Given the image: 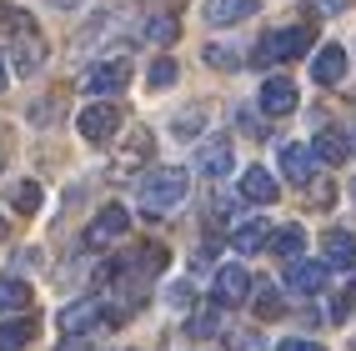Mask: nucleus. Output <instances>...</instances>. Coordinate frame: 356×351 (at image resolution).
I'll list each match as a JSON object with an SVG mask.
<instances>
[{
	"label": "nucleus",
	"mask_w": 356,
	"mask_h": 351,
	"mask_svg": "<svg viewBox=\"0 0 356 351\" xmlns=\"http://www.w3.org/2000/svg\"><path fill=\"white\" fill-rule=\"evenodd\" d=\"M31 307V286L20 276H0V316L6 311H26Z\"/></svg>",
	"instance_id": "nucleus-20"
},
{
	"label": "nucleus",
	"mask_w": 356,
	"mask_h": 351,
	"mask_svg": "<svg viewBox=\"0 0 356 351\" xmlns=\"http://www.w3.org/2000/svg\"><path fill=\"white\" fill-rule=\"evenodd\" d=\"M241 196L256 201V206L276 201V176H271L266 166H246V171H241Z\"/></svg>",
	"instance_id": "nucleus-17"
},
{
	"label": "nucleus",
	"mask_w": 356,
	"mask_h": 351,
	"mask_svg": "<svg viewBox=\"0 0 356 351\" xmlns=\"http://www.w3.org/2000/svg\"><path fill=\"white\" fill-rule=\"evenodd\" d=\"M236 126H241L246 136H261V121H256V115H251V111H236Z\"/></svg>",
	"instance_id": "nucleus-32"
},
{
	"label": "nucleus",
	"mask_w": 356,
	"mask_h": 351,
	"mask_svg": "<svg viewBox=\"0 0 356 351\" xmlns=\"http://www.w3.org/2000/svg\"><path fill=\"white\" fill-rule=\"evenodd\" d=\"M10 201H15V211H26V216H35V211H40V186H35V181H20Z\"/></svg>",
	"instance_id": "nucleus-30"
},
{
	"label": "nucleus",
	"mask_w": 356,
	"mask_h": 351,
	"mask_svg": "<svg viewBox=\"0 0 356 351\" xmlns=\"http://www.w3.org/2000/svg\"><path fill=\"white\" fill-rule=\"evenodd\" d=\"M10 65H15V76L31 81L35 70L45 65V40H40L35 31H31V35H15V40H10Z\"/></svg>",
	"instance_id": "nucleus-11"
},
{
	"label": "nucleus",
	"mask_w": 356,
	"mask_h": 351,
	"mask_svg": "<svg viewBox=\"0 0 356 351\" xmlns=\"http://www.w3.org/2000/svg\"><path fill=\"white\" fill-rule=\"evenodd\" d=\"M126 81H131V65H126V56H111V60L90 65L86 76H81V90H86V96H121V90H126Z\"/></svg>",
	"instance_id": "nucleus-3"
},
{
	"label": "nucleus",
	"mask_w": 356,
	"mask_h": 351,
	"mask_svg": "<svg viewBox=\"0 0 356 351\" xmlns=\"http://www.w3.org/2000/svg\"><path fill=\"white\" fill-rule=\"evenodd\" d=\"M15 266H40V251H15Z\"/></svg>",
	"instance_id": "nucleus-38"
},
{
	"label": "nucleus",
	"mask_w": 356,
	"mask_h": 351,
	"mask_svg": "<svg viewBox=\"0 0 356 351\" xmlns=\"http://www.w3.org/2000/svg\"><path fill=\"white\" fill-rule=\"evenodd\" d=\"M101 321H111V316H106V307L96 296H81V301H70V307H60V332L65 336H86L90 326H101Z\"/></svg>",
	"instance_id": "nucleus-6"
},
{
	"label": "nucleus",
	"mask_w": 356,
	"mask_h": 351,
	"mask_svg": "<svg viewBox=\"0 0 356 351\" xmlns=\"http://www.w3.org/2000/svg\"><path fill=\"white\" fill-rule=\"evenodd\" d=\"M256 346H261V341H256L251 332H236V336H231V351H256Z\"/></svg>",
	"instance_id": "nucleus-33"
},
{
	"label": "nucleus",
	"mask_w": 356,
	"mask_h": 351,
	"mask_svg": "<svg viewBox=\"0 0 356 351\" xmlns=\"http://www.w3.org/2000/svg\"><path fill=\"white\" fill-rule=\"evenodd\" d=\"M301 251H306V231L301 226H281L276 236H271V256H281V261H301Z\"/></svg>",
	"instance_id": "nucleus-19"
},
{
	"label": "nucleus",
	"mask_w": 356,
	"mask_h": 351,
	"mask_svg": "<svg viewBox=\"0 0 356 351\" xmlns=\"http://www.w3.org/2000/svg\"><path fill=\"white\" fill-rule=\"evenodd\" d=\"M201 56H206L211 70H236V65H241V51H231V45H221V40H216V45H206Z\"/></svg>",
	"instance_id": "nucleus-25"
},
{
	"label": "nucleus",
	"mask_w": 356,
	"mask_h": 351,
	"mask_svg": "<svg viewBox=\"0 0 356 351\" xmlns=\"http://www.w3.org/2000/svg\"><path fill=\"white\" fill-rule=\"evenodd\" d=\"M256 106L266 111V115H291L296 111V85L286 76H266L261 90H256Z\"/></svg>",
	"instance_id": "nucleus-8"
},
{
	"label": "nucleus",
	"mask_w": 356,
	"mask_h": 351,
	"mask_svg": "<svg viewBox=\"0 0 356 351\" xmlns=\"http://www.w3.org/2000/svg\"><path fill=\"white\" fill-rule=\"evenodd\" d=\"M186 181H191V176H186L181 166H156V171H146V176H140V206H146L151 216L181 206V201H186Z\"/></svg>",
	"instance_id": "nucleus-1"
},
{
	"label": "nucleus",
	"mask_w": 356,
	"mask_h": 351,
	"mask_svg": "<svg viewBox=\"0 0 356 351\" xmlns=\"http://www.w3.org/2000/svg\"><path fill=\"white\" fill-rule=\"evenodd\" d=\"M51 115H56V101H40V106H31V121H40V126L51 121Z\"/></svg>",
	"instance_id": "nucleus-34"
},
{
	"label": "nucleus",
	"mask_w": 356,
	"mask_h": 351,
	"mask_svg": "<svg viewBox=\"0 0 356 351\" xmlns=\"http://www.w3.org/2000/svg\"><path fill=\"white\" fill-rule=\"evenodd\" d=\"M312 151L326 161V166H341V161L351 156V136H341L337 126H321V131H316V140H312Z\"/></svg>",
	"instance_id": "nucleus-16"
},
{
	"label": "nucleus",
	"mask_w": 356,
	"mask_h": 351,
	"mask_svg": "<svg viewBox=\"0 0 356 351\" xmlns=\"http://www.w3.org/2000/svg\"><path fill=\"white\" fill-rule=\"evenodd\" d=\"M35 336V321L31 316H15V321H0V351H20Z\"/></svg>",
	"instance_id": "nucleus-21"
},
{
	"label": "nucleus",
	"mask_w": 356,
	"mask_h": 351,
	"mask_svg": "<svg viewBox=\"0 0 356 351\" xmlns=\"http://www.w3.org/2000/svg\"><path fill=\"white\" fill-rule=\"evenodd\" d=\"M146 85H151V90H165V85H176V60H171V56L151 60V70H146Z\"/></svg>",
	"instance_id": "nucleus-26"
},
{
	"label": "nucleus",
	"mask_w": 356,
	"mask_h": 351,
	"mask_svg": "<svg viewBox=\"0 0 356 351\" xmlns=\"http://www.w3.org/2000/svg\"><path fill=\"white\" fill-rule=\"evenodd\" d=\"M351 196H356V181H351Z\"/></svg>",
	"instance_id": "nucleus-44"
},
{
	"label": "nucleus",
	"mask_w": 356,
	"mask_h": 351,
	"mask_svg": "<svg viewBox=\"0 0 356 351\" xmlns=\"http://www.w3.org/2000/svg\"><path fill=\"white\" fill-rule=\"evenodd\" d=\"M351 146H356V126H351Z\"/></svg>",
	"instance_id": "nucleus-43"
},
{
	"label": "nucleus",
	"mask_w": 356,
	"mask_h": 351,
	"mask_svg": "<svg viewBox=\"0 0 356 351\" xmlns=\"http://www.w3.org/2000/svg\"><path fill=\"white\" fill-rule=\"evenodd\" d=\"M321 256H326V271H351L356 266V236L351 231H326Z\"/></svg>",
	"instance_id": "nucleus-13"
},
{
	"label": "nucleus",
	"mask_w": 356,
	"mask_h": 351,
	"mask_svg": "<svg viewBox=\"0 0 356 351\" xmlns=\"http://www.w3.org/2000/svg\"><path fill=\"white\" fill-rule=\"evenodd\" d=\"M126 226H131L126 206H101V211H96V221L86 226V246H90V251H101V246H111V241H121V236H126Z\"/></svg>",
	"instance_id": "nucleus-5"
},
{
	"label": "nucleus",
	"mask_w": 356,
	"mask_h": 351,
	"mask_svg": "<svg viewBox=\"0 0 356 351\" xmlns=\"http://www.w3.org/2000/svg\"><path fill=\"white\" fill-rule=\"evenodd\" d=\"M115 126H121V106H111V101L86 106V111H81V121H76V131L90 140V146H106V140L115 136Z\"/></svg>",
	"instance_id": "nucleus-4"
},
{
	"label": "nucleus",
	"mask_w": 356,
	"mask_h": 351,
	"mask_svg": "<svg viewBox=\"0 0 356 351\" xmlns=\"http://www.w3.org/2000/svg\"><path fill=\"white\" fill-rule=\"evenodd\" d=\"M276 351H326V346H316V341H301V336H296V341H281Z\"/></svg>",
	"instance_id": "nucleus-35"
},
{
	"label": "nucleus",
	"mask_w": 356,
	"mask_h": 351,
	"mask_svg": "<svg viewBox=\"0 0 356 351\" xmlns=\"http://www.w3.org/2000/svg\"><path fill=\"white\" fill-rule=\"evenodd\" d=\"M146 156H151V131H136V136H131V146H126V156L115 161V171L126 176V171H136V166H140Z\"/></svg>",
	"instance_id": "nucleus-22"
},
{
	"label": "nucleus",
	"mask_w": 356,
	"mask_h": 351,
	"mask_svg": "<svg viewBox=\"0 0 356 351\" xmlns=\"http://www.w3.org/2000/svg\"><path fill=\"white\" fill-rule=\"evenodd\" d=\"M256 10H261V0H206L201 20H206V26H236V20H246Z\"/></svg>",
	"instance_id": "nucleus-12"
},
{
	"label": "nucleus",
	"mask_w": 356,
	"mask_h": 351,
	"mask_svg": "<svg viewBox=\"0 0 356 351\" xmlns=\"http://www.w3.org/2000/svg\"><path fill=\"white\" fill-rule=\"evenodd\" d=\"M0 171H6V151H0Z\"/></svg>",
	"instance_id": "nucleus-42"
},
{
	"label": "nucleus",
	"mask_w": 356,
	"mask_h": 351,
	"mask_svg": "<svg viewBox=\"0 0 356 351\" xmlns=\"http://www.w3.org/2000/svg\"><path fill=\"white\" fill-rule=\"evenodd\" d=\"M146 35H151L156 45H171V40L181 35V26H176L171 15H151V20H146Z\"/></svg>",
	"instance_id": "nucleus-28"
},
{
	"label": "nucleus",
	"mask_w": 356,
	"mask_h": 351,
	"mask_svg": "<svg viewBox=\"0 0 356 351\" xmlns=\"http://www.w3.org/2000/svg\"><path fill=\"white\" fill-rule=\"evenodd\" d=\"M0 90H6V60H0Z\"/></svg>",
	"instance_id": "nucleus-40"
},
{
	"label": "nucleus",
	"mask_w": 356,
	"mask_h": 351,
	"mask_svg": "<svg viewBox=\"0 0 356 351\" xmlns=\"http://www.w3.org/2000/svg\"><path fill=\"white\" fill-rule=\"evenodd\" d=\"M236 251H241V256H251V251H261V246H266L271 241V226L266 221H261V216H251V221H241V226H236Z\"/></svg>",
	"instance_id": "nucleus-18"
},
{
	"label": "nucleus",
	"mask_w": 356,
	"mask_h": 351,
	"mask_svg": "<svg viewBox=\"0 0 356 351\" xmlns=\"http://www.w3.org/2000/svg\"><path fill=\"white\" fill-rule=\"evenodd\" d=\"M346 76V51L341 45H321V51L312 56V81L316 85H337Z\"/></svg>",
	"instance_id": "nucleus-14"
},
{
	"label": "nucleus",
	"mask_w": 356,
	"mask_h": 351,
	"mask_svg": "<svg viewBox=\"0 0 356 351\" xmlns=\"http://www.w3.org/2000/svg\"><path fill=\"white\" fill-rule=\"evenodd\" d=\"M231 166H236L231 140L211 136V140H201V146H196V171H201V176H231Z\"/></svg>",
	"instance_id": "nucleus-9"
},
{
	"label": "nucleus",
	"mask_w": 356,
	"mask_h": 351,
	"mask_svg": "<svg viewBox=\"0 0 356 351\" xmlns=\"http://www.w3.org/2000/svg\"><path fill=\"white\" fill-rule=\"evenodd\" d=\"M211 296H216V307H241V301L251 296V276H246V266H221Z\"/></svg>",
	"instance_id": "nucleus-10"
},
{
	"label": "nucleus",
	"mask_w": 356,
	"mask_h": 351,
	"mask_svg": "<svg viewBox=\"0 0 356 351\" xmlns=\"http://www.w3.org/2000/svg\"><path fill=\"white\" fill-rule=\"evenodd\" d=\"M286 286L301 296H316L326 286V261H291L286 266Z\"/></svg>",
	"instance_id": "nucleus-15"
},
{
	"label": "nucleus",
	"mask_w": 356,
	"mask_h": 351,
	"mask_svg": "<svg viewBox=\"0 0 356 351\" xmlns=\"http://www.w3.org/2000/svg\"><path fill=\"white\" fill-rule=\"evenodd\" d=\"M56 351H90V341H86V336H65Z\"/></svg>",
	"instance_id": "nucleus-37"
},
{
	"label": "nucleus",
	"mask_w": 356,
	"mask_h": 351,
	"mask_svg": "<svg viewBox=\"0 0 356 351\" xmlns=\"http://www.w3.org/2000/svg\"><path fill=\"white\" fill-rule=\"evenodd\" d=\"M0 236H6V216H0Z\"/></svg>",
	"instance_id": "nucleus-41"
},
{
	"label": "nucleus",
	"mask_w": 356,
	"mask_h": 351,
	"mask_svg": "<svg viewBox=\"0 0 356 351\" xmlns=\"http://www.w3.org/2000/svg\"><path fill=\"white\" fill-rule=\"evenodd\" d=\"M165 301H171V307H186V301H191V286H171V291H165Z\"/></svg>",
	"instance_id": "nucleus-36"
},
{
	"label": "nucleus",
	"mask_w": 356,
	"mask_h": 351,
	"mask_svg": "<svg viewBox=\"0 0 356 351\" xmlns=\"http://www.w3.org/2000/svg\"><path fill=\"white\" fill-rule=\"evenodd\" d=\"M276 161H281V176H286L291 186H306L316 176V151L301 146V140H286V146L276 151Z\"/></svg>",
	"instance_id": "nucleus-7"
},
{
	"label": "nucleus",
	"mask_w": 356,
	"mask_h": 351,
	"mask_svg": "<svg viewBox=\"0 0 356 351\" xmlns=\"http://www.w3.org/2000/svg\"><path fill=\"white\" fill-rule=\"evenodd\" d=\"M312 51V31L306 26H286V31H271V35H261V45H256V65H271V60H296V56H306Z\"/></svg>",
	"instance_id": "nucleus-2"
},
{
	"label": "nucleus",
	"mask_w": 356,
	"mask_h": 351,
	"mask_svg": "<svg viewBox=\"0 0 356 351\" xmlns=\"http://www.w3.org/2000/svg\"><path fill=\"white\" fill-rule=\"evenodd\" d=\"M281 311H286V301L276 296V286H256V316L271 321V316H281Z\"/></svg>",
	"instance_id": "nucleus-27"
},
{
	"label": "nucleus",
	"mask_w": 356,
	"mask_h": 351,
	"mask_svg": "<svg viewBox=\"0 0 356 351\" xmlns=\"http://www.w3.org/2000/svg\"><path fill=\"white\" fill-rule=\"evenodd\" d=\"M171 131H176L181 140H191L196 131H206V111H201V106H196V111H181L176 121H171Z\"/></svg>",
	"instance_id": "nucleus-29"
},
{
	"label": "nucleus",
	"mask_w": 356,
	"mask_h": 351,
	"mask_svg": "<svg viewBox=\"0 0 356 351\" xmlns=\"http://www.w3.org/2000/svg\"><path fill=\"white\" fill-rule=\"evenodd\" d=\"M216 332H221V307H206L186 321V336H216Z\"/></svg>",
	"instance_id": "nucleus-23"
},
{
	"label": "nucleus",
	"mask_w": 356,
	"mask_h": 351,
	"mask_svg": "<svg viewBox=\"0 0 356 351\" xmlns=\"http://www.w3.org/2000/svg\"><path fill=\"white\" fill-rule=\"evenodd\" d=\"M51 6H56V10H70V6H76V0H51Z\"/></svg>",
	"instance_id": "nucleus-39"
},
{
	"label": "nucleus",
	"mask_w": 356,
	"mask_h": 351,
	"mask_svg": "<svg viewBox=\"0 0 356 351\" xmlns=\"http://www.w3.org/2000/svg\"><path fill=\"white\" fill-rule=\"evenodd\" d=\"M0 31H6V35L15 40V35H31L35 26H31V15H26V10H15V6H0Z\"/></svg>",
	"instance_id": "nucleus-24"
},
{
	"label": "nucleus",
	"mask_w": 356,
	"mask_h": 351,
	"mask_svg": "<svg viewBox=\"0 0 356 351\" xmlns=\"http://www.w3.org/2000/svg\"><path fill=\"white\" fill-rule=\"evenodd\" d=\"M306 6H312L316 15H341V10L351 6V0H306Z\"/></svg>",
	"instance_id": "nucleus-31"
}]
</instances>
